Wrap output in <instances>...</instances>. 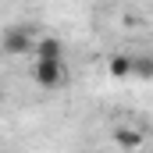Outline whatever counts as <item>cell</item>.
I'll return each mask as SVG.
<instances>
[{"instance_id": "cell-4", "label": "cell", "mask_w": 153, "mask_h": 153, "mask_svg": "<svg viewBox=\"0 0 153 153\" xmlns=\"http://www.w3.org/2000/svg\"><path fill=\"white\" fill-rule=\"evenodd\" d=\"M32 57H43V61H64V43L57 36H39L36 46H32Z\"/></svg>"}, {"instance_id": "cell-6", "label": "cell", "mask_w": 153, "mask_h": 153, "mask_svg": "<svg viewBox=\"0 0 153 153\" xmlns=\"http://www.w3.org/2000/svg\"><path fill=\"white\" fill-rule=\"evenodd\" d=\"M132 75L153 78V53H150V57H132Z\"/></svg>"}, {"instance_id": "cell-3", "label": "cell", "mask_w": 153, "mask_h": 153, "mask_svg": "<svg viewBox=\"0 0 153 153\" xmlns=\"http://www.w3.org/2000/svg\"><path fill=\"white\" fill-rule=\"evenodd\" d=\"M114 146H121L125 153H135L143 150V143H146V135H143V128H132V125H114Z\"/></svg>"}, {"instance_id": "cell-5", "label": "cell", "mask_w": 153, "mask_h": 153, "mask_svg": "<svg viewBox=\"0 0 153 153\" xmlns=\"http://www.w3.org/2000/svg\"><path fill=\"white\" fill-rule=\"evenodd\" d=\"M107 71H111V78H125V75H132V57L114 53V57L107 61Z\"/></svg>"}, {"instance_id": "cell-1", "label": "cell", "mask_w": 153, "mask_h": 153, "mask_svg": "<svg viewBox=\"0 0 153 153\" xmlns=\"http://www.w3.org/2000/svg\"><path fill=\"white\" fill-rule=\"evenodd\" d=\"M32 46H36V36H32L29 25H11L0 36V50L7 57H25V53H32Z\"/></svg>"}, {"instance_id": "cell-2", "label": "cell", "mask_w": 153, "mask_h": 153, "mask_svg": "<svg viewBox=\"0 0 153 153\" xmlns=\"http://www.w3.org/2000/svg\"><path fill=\"white\" fill-rule=\"evenodd\" d=\"M32 82H36L39 89H57V85H64V61L32 57Z\"/></svg>"}]
</instances>
